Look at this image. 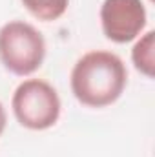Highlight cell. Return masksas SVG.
<instances>
[{
    "label": "cell",
    "mask_w": 155,
    "mask_h": 157,
    "mask_svg": "<svg viewBox=\"0 0 155 157\" xmlns=\"http://www.w3.org/2000/svg\"><path fill=\"white\" fill-rule=\"evenodd\" d=\"M22 6L42 22H55L70 7V0H20Z\"/></svg>",
    "instance_id": "obj_6"
},
{
    "label": "cell",
    "mask_w": 155,
    "mask_h": 157,
    "mask_svg": "<svg viewBox=\"0 0 155 157\" xmlns=\"http://www.w3.org/2000/svg\"><path fill=\"white\" fill-rule=\"evenodd\" d=\"M148 22L142 0H104L100 6V28L104 37L115 44L139 39Z\"/></svg>",
    "instance_id": "obj_4"
},
{
    "label": "cell",
    "mask_w": 155,
    "mask_h": 157,
    "mask_svg": "<svg viewBox=\"0 0 155 157\" xmlns=\"http://www.w3.org/2000/svg\"><path fill=\"white\" fill-rule=\"evenodd\" d=\"M131 62L139 73H142L146 78H153L155 75V31L148 29L139 39H135V44L131 48Z\"/></svg>",
    "instance_id": "obj_5"
},
{
    "label": "cell",
    "mask_w": 155,
    "mask_h": 157,
    "mask_svg": "<svg viewBox=\"0 0 155 157\" xmlns=\"http://www.w3.org/2000/svg\"><path fill=\"white\" fill-rule=\"evenodd\" d=\"M46 59V40L39 29L24 20H9L0 28V62L18 77L33 75Z\"/></svg>",
    "instance_id": "obj_2"
},
{
    "label": "cell",
    "mask_w": 155,
    "mask_h": 157,
    "mask_svg": "<svg viewBox=\"0 0 155 157\" xmlns=\"http://www.w3.org/2000/svg\"><path fill=\"white\" fill-rule=\"evenodd\" d=\"M6 124H7V113H6L4 104L0 102V137H2V133H4V130H6Z\"/></svg>",
    "instance_id": "obj_7"
},
{
    "label": "cell",
    "mask_w": 155,
    "mask_h": 157,
    "mask_svg": "<svg viewBox=\"0 0 155 157\" xmlns=\"http://www.w3.org/2000/svg\"><path fill=\"white\" fill-rule=\"evenodd\" d=\"M11 110L20 126L42 132L59 122L62 102L57 90L47 80L26 78L13 91Z\"/></svg>",
    "instance_id": "obj_3"
},
{
    "label": "cell",
    "mask_w": 155,
    "mask_h": 157,
    "mask_svg": "<svg viewBox=\"0 0 155 157\" xmlns=\"http://www.w3.org/2000/svg\"><path fill=\"white\" fill-rule=\"evenodd\" d=\"M128 84L124 60L104 49L84 53L71 70V93L88 108H106L120 99Z\"/></svg>",
    "instance_id": "obj_1"
},
{
    "label": "cell",
    "mask_w": 155,
    "mask_h": 157,
    "mask_svg": "<svg viewBox=\"0 0 155 157\" xmlns=\"http://www.w3.org/2000/svg\"><path fill=\"white\" fill-rule=\"evenodd\" d=\"M150 2H153V0H150Z\"/></svg>",
    "instance_id": "obj_8"
}]
</instances>
